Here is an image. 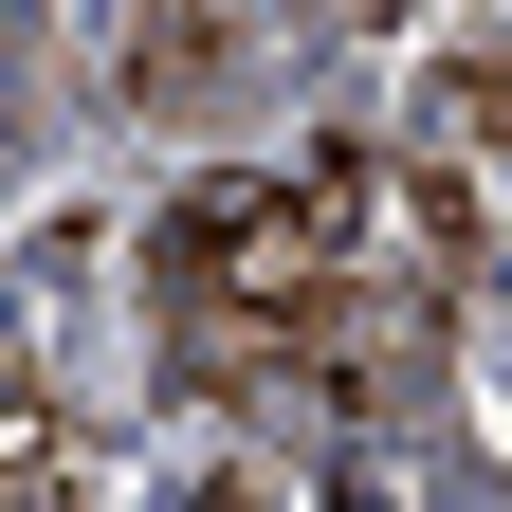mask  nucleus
<instances>
[{"label": "nucleus", "mask_w": 512, "mask_h": 512, "mask_svg": "<svg viewBox=\"0 0 512 512\" xmlns=\"http://www.w3.org/2000/svg\"><path fill=\"white\" fill-rule=\"evenodd\" d=\"M293 37H311L293 0H128V19H110V110L202 128V110H238V92H275Z\"/></svg>", "instance_id": "1"}, {"label": "nucleus", "mask_w": 512, "mask_h": 512, "mask_svg": "<svg viewBox=\"0 0 512 512\" xmlns=\"http://www.w3.org/2000/svg\"><path fill=\"white\" fill-rule=\"evenodd\" d=\"M293 19H311V37H403L421 0H293Z\"/></svg>", "instance_id": "2"}]
</instances>
